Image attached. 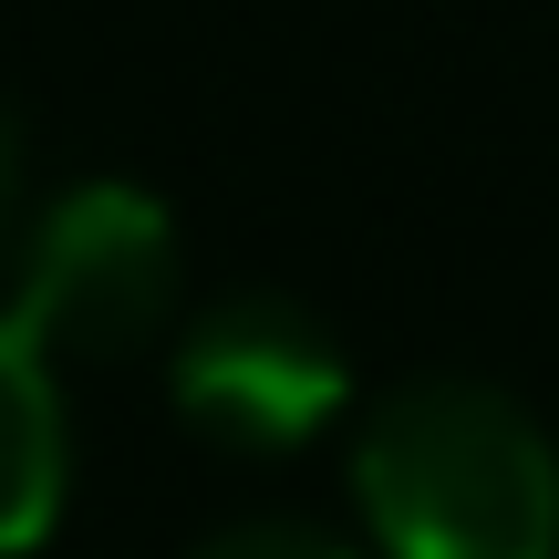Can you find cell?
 <instances>
[{
  "mask_svg": "<svg viewBox=\"0 0 559 559\" xmlns=\"http://www.w3.org/2000/svg\"><path fill=\"white\" fill-rule=\"evenodd\" d=\"M353 498L383 559H559V445L487 373H415L373 394Z\"/></svg>",
  "mask_w": 559,
  "mask_h": 559,
  "instance_id": "6da1fadb",
  "label": "cell"
},
{
  "mask_svg": "<svg viewBox=\"0 0 559 559\" xmlns=\"http://www.w3.org/2000/svg\"><path fill=\"white\" fill-rule=\"evenodd\" d=\"M11 321L41 353H135L177 321V218L135 177H73L32 218Z\"/></svg>",
  "mask_w": 559,
  "mask_h": 559,
  "instance_id": "7a4b0ae2",
  "label": "cell"
},
{
  "mask_svg": "<svg viewBox=\"0 0 559 559\" xmlns=\"http://www.w3.org/2000/svg\"><path fill=\"white\" fill-rule=\"evenodd\" d=\"M166 383H177V415L218 445H300L353 404V353L290 290H218L187 311Z\"/></svg>",
  "mask_w": 559,
  "mask_h": 559,
  "instance_id": "3957f363",
  "label": "cell"
},
{
  "mask_svg": "<svg viewBox=\"0 0 559 559\" xmlns=\"http://www.w3.org/2000/svg\"><path fill=\"white\" fill-rule=\"evenodd\" d=\"M62 477H73V425L52 394V353L0 311V559H21L62 519Z\"/></svg>",
  "mask_w": 559,
  "mask_h": 559,
  "instance_id": "277c9868",
  "label": "cell"
},
{
  "mask_svg": "<svg viewBox=\"0 0 559 559\" xmlns=\"http://www.w3.org/2000/svg\"><path fill=\"white\" fill-rule=\"evenodd\" d=\"M187 559H353L332 539V528H311V519H239V528H218V539H198Z\"/></svg>",
  "mask_w": 559,
  "mask_h": 559,
  "instance_id": "5b68a950",
  "label": "cell"
},
{
  "mask_svg": "<svg viewBox=\"0 0 559 559\" xmlns=\"http://www.w3.org/2000/svg\"><path fill=\"white\" fill-rule=\"evenodd\" d=\"M11 198H21V124H11V104H0V228H11Z\"/></svg>",
  "mask_w": 559,
  "mask_h": 559,
  "instance_id": "8992f818",
  "label": "cell"
}]
</instances>
